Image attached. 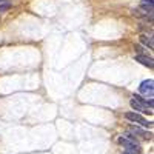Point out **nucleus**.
Here are the masks:
<instances>
[{"label":"nucleus","instance_id":"9","mask_svg":"<svg viewBox=\"0 0 154 154\" xmlns=\"http://www.w3.org/2000/svg\"><path fill=\"white\" fill-rule=\"evenodd\" d=\"M6 9H9V5L6 3V5H0V12H3V11H6Z\"/></svg>","mask_w":154,"mask_h":154},{"label":"nucleus","instance_id":"2","mask_svg":"<svg viewBox=\"0 0 154 154\" xmlns=\"http://www.w3.org/2000/svg\"><path fill=\"white\" fill-rule=\"evenodd\" d=\"M125 119L130 120V122H133V123H137V125H140V126H143V128H151V126H152V122H148L143 116H140V114L136 112V111L126 112V114H125Z\"/></svg>","mask_w":154,"mask_h":154},{"label":"nucleus","instance_id":"5","mask_svg":"<svg viewBox=\"0 0 154 154\" xmlns=\"http://www.w3.org/2000/svg\"><path fill=\"white\" fill-rule=\"evenodd\" d=\"M136 62H140L143 66H148V68H152L154 66V63H152V57H148L145 54H137L136 57Z\"/></svg>","mask_w":154,"mask_h":154},{"label":"nucleus","instance_id":"7","mask_svg":"<svg viewBox=\"0 0 154 154\" xmlns=\"http://www.w3.org/2000/svg\"><path fill=\"white\" fill-rule=\"evenodd\" d=\"M130 133H131V134H137V136L143 137V139H149V137H151V133H146V131H143V130H140L139 126H131Z\"/></svg>","mask_w":154,"mask_h":154},{"label":"nucleus","instance_id":"10","mask_svg":"<svg viewBox=\"0 0 154 154\" xmlns=\"http://www.w3.org/2000/svg\"><path fill=\"white\" fill-rule=\"evenodd\" d=\"M123 154H131V152H126V151H125V152H123Z\"/></svg>","mask_w":154,"mask_h":154},{"label":"nucleus","instance_id":"8","mask_svg":"<svg viewBox=\"0 0 154 154\" xmlns=\"http://www.w3.org/2000/svg\"><path fill=\"white\" fill-rule=\"evenodd\" d=\"M142 3H143V5H148V6H154L152 0H142Z\"/></svg>","mask_w":154,"mask_h":154},{"label":"nucleus","instance_id":"1","mask_svg":"<svg viewBox=\"0 0 154 154\" xmlns=\"http://www.w3.org/2000/svg\"><path fill=\"white\" fill-rule=\"evenodd\" d=\"M119 143L125 148L126 152H131V154H139V152H140V146H139V143H137L136 137H134L131 133H128L126 136L119 137Z\"/></svg>","mask_w":154,"mask_h":154},{"label":"nucleus","instance_id":"3","mask_svg":"<svg viewBox=\"0 0 154 154\" xmlns=\"http://www.w3.org/2000/svg\"><path fill=\"white\" fill-rule=\"evenodd\" d=\"M131 108L136 111V112H142V114H151L152 112V109H149L146 105H145V99L143 97H140V96H133V99H131Z\"/></svg>","mask_w":154,"mask_h":154},{"label":"nucleus","instance_id":"6","mask_svg":"<svg viewBox=\"0 0 154 154\" xmlns=\"http://www.w3.org/2000/svg\"><path fill=\"white\" fill-rule=\"evenodd\" d=\"M140 42H142L145 46H148L149 49H154V42H152V35L148 34H142L140 35Z\"/></svg>","mask_w":154,"mask_h":154},{"label":"nucleus","instance_id":"4","mask_svg":"<svg viewBox=\"0 0 154 154\" xmlns=\"http://www.w3.org/2000/svg\"><path fill=\"white\" fill-rule=\"evenodd\" d=\"M139 93L152 97V93H154V82H152V79L143 80L142 83H140V86H139Z\"/></svg>","mask_w":154,"mask_h":154},{"label":"nucleus","instance_id":"11","mask_svg":"<svg viewBox=\"0 0 154 154\" xmlns=\"http://www.w3.org/2000/svg\"><path fill=\"white\" fill-rule=\"evenodd\" d=\"M3 2H5V0H0V3H3Z\"/></svg>","mask_w":154,"mask_h":154}]
</instances>
